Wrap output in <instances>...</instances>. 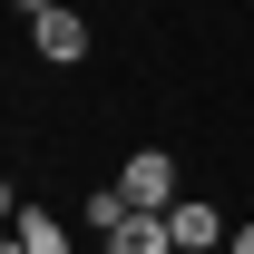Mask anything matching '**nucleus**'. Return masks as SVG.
Here are the masks:
<instances>
[{
    "label": "nucleus",
    "mask_w": 254,
    "mask_h": 254,
    "mask_svg": "<svg viewBox=\"0 0 254 254\" xmlns=\"http://www.w3.org/2000/svg\"><path fill=\"white\" fill-rule=\"evenodd\" d=\"M118 186H127V205L166 215V205H176V157H166V147H137V157L118 166Z\"/></svg>",
    "instance_id": "nucleus-1"
},
{
    "label": "nucleus",
    "mask_w": 254,
    "mask_h": 254,
    "mask_svg": "<svg viewBox=\"0 0 254 254\" xmlns=\"http://www.w3.org/2000/svg\"><path fill=\"white\" fill-rule=\"evenodd\" d=\"M30 49H39L49 68H78V59H88V20L59 0V10H39V20H30Z\"/></svg>",
    "instance_id": "nucleus-2"
},
{
    "label": "nucleus",
    "mask_w": 254,
    "mask_h": 254,
    "mask_svg": "<svg viewBox=\"0 0 254 254\" xmlns=\"http://www.w3.org/2000/svg\"><path fill=\"white\" fill-rule=\"evenodd\" d=\"M166 225H176V254H215L225 235H235V225H225L215 205H186V195H176V205H166Z\"/></svg>",
    "instance_id": "nucleus-3"
},
{
    "label": "nucleus",
    "mask_w": 254,
    "mask_h": 254,
    "mask_svg": "<svg viewBox=\"0 0 254 254\" xmlns=\"http://www.w3.org/2000/svg\"><path fill=\"white\" fill-rule=\"evenodd\" d=\"M98 245H108V254H176V225H166V215H147V205H137V215H127L118 235H98Z\"/></svg>",
    "instance_id": "nucleus-4"
},
{
    "label": "nucleus",
    "mask_w": 254,
    "mask_h": 254,
    "mask_svg": "<svg viewBox=\"0 0 254 254\" xmlns=\"http://www.w3.org/2000/svg\"><path fill=\"white\" fill-rule=\"evenodd\" d=\"M20 254H68V235H59V215H39V205H20V235H10Z\"/></svg>",
    "instance_id": "nucleus-5"
},
{
    "label": "nucleus",
    "mask_w": 254,
    "mask_h": 254,
    "mask_svg": "<svg viewBox=\"0 0 254 254\" xmlns=\"http://www.w3.org/2000/svg\"><path fill=\"white\" fill-rule=\"evenodd\" d=\"M225 254H254V215H245V225H235V235H225Z\"/></svg>",
    "instance_id": "nucleus-6"
},
{
    "label": "nucleus",
    "mask_w": 254,
    "mask_h": 254,
    "mask_svg": "<svg viewBox=\"0 0 254 254\" xmlns=\"http://www.w3.org/2000/svg\"><path fill=\"white\" fill-rule=\"evenodd\" d=\"M10 10H30V20H39V10H59V0H10Z\"/></svg>",
    "instance_id": "nucleus-7"
},
{
    "label": "nucleus",
    "mask_w": 254,
    "mask_h": 254,
    "mask_svg": "<svg viewBox=\"0 0 254 254\" xmlns=\"http://www.w3.org/2000/svg\"><path fill=\"white\" fill-rule=\"evenodd\" d=\"M215 254H225V245H215Z\"/></svg>",
    "instance_id": "nucleus-8"
}]
</instances>
